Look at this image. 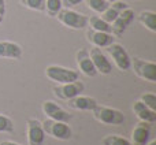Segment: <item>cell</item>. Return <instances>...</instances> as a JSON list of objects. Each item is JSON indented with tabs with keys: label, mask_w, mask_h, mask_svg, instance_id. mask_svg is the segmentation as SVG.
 I'll list each match as a JSON object with an SVG mask.
<instances>
[{
	"label": "cell",
	"mask_w": 156,
	"mask_h": 145,
	"mask_svg": "<svg viewBox=\"0 0 156 145\" xmlns=\"http://www.w3.org/2000/svg\"><path fill=\"white\" fill-rule=\"evenodd\" d=\"M88 25H90V29L97 30V32H104V33H111V23L105 22L101 16L99 15H92L90 18H88ZM112 34V33H111Z\"/></svg>",
	"instance_id": "20"
},
{
	"label": "cell",
	"mask_w": 156,
	"mask_h": 145,
	"mask_svg": "<svg viewBox=\"0 0 156 145\" xmlns=\"http://www.w3.org/2000/svg\"><path fill=\"white\" fill-rule=\"evenodd\" d=\"M58 19L62 22L65 26L70 27V29H85L88 26V16L82 15V14L73 11L70 8H62L59 12L56 14Z\"/></svg>",
	"instance_id": "3"
},
{
	"label": "cell",
	"mask_w": 156,
	"mask_h": 145,
	"mask_svg": "<svg viewBox=\"0 0 156 145\" xmlns=\"http://www.w3.org/2000/svg\"><path fill=\"white\" fill-rule=\"evenodd\" d=\"M107 2L108 3H112V2H115V0H107Z\"/></svg>",
	"instance_id": "31"
},
{
	"label": "cell",
	"mask_w": 156,
	"mask_h": 145,
	"mask_svg": "<svg viewBox=\"0 0 156 145\" xmlns=\"http://www.w3.org/2000/svg\"><path fill=\"white\" fill-rule=\"evenodd\" d=\"M43 129L44 133L51 137L56 138V140H70L73 132H71L70 126L66 122H59V121H52V119H47L45 122H43Z\"/></svg>",
	"instance_id": "4"
},
{
	"label": "cell",
	"mask_w": 156,
	"mask_h": 145,
	"mask_svg": "<svg viewBox=\"0 0 156 145\" xmlns=\"http://www.w3.org/2000/svg\"><path fill=\"white\" fill-rule=\"evenodd\" d=\"M62 0H45V10L49 16H56V14L62 10Z\"/></svg>",
	"instance_id": "22"
},
{
	"label": "cell",
	"mask_w": 156,
	"mask_h": 145,
	"mask_svg": "<svg viewBox=\"0 0 156 145\" xmlns=\"http://www.w3.org/2000/svg\"><path fill=\"white\" fill-rule=\"evenodd\" d=\"M22 5L34 11H44L45 10V0H19Z\"/></svg>",
	"instance_id": "24"
},
{
	"label": "cell",
	"mask_w": 156,
	"mask_h": 145,
	"mask_svg": "<svg viewBox=\"0 0 156 145\" xmlns=\"http://www.w3.org/2000/svg\"><path fill=\"white\" fill-rule=\"evenodd\" d=\"M85 89L81 81H74V82H69V83H60L59 86L54 88V94L60 100H71L73 97L81 94Z\"/></svg>",
	"instance_id": "7"
},
{
	"label": "cell",
	"mask_w": 156,
	"mask_h": 145,
	"mask_svg": "<svg viewBox=\"0 0 156 145\" xmlns=\"http://www.w3.org/2000/svg\"><path fill=\"white\" fill-rule=\"evenodd\" d=\"M12 132H14L12 119L0 114V133H12Z\"/></svg>",
	"instance_id": "25"
},
{
	"label": "cell",
	"mask_w": 156,
	"mask_h": 145,
	"mask_svg": "<svg viewBox=\"0 0 156 145\" xmlns=\"http://www.w3.org/2000/svg\"><path fill=\"white\" fill-rule=\"evenodd\" d=\"M107 52L111 58H112L115 66L122 71H126L130 69L132 66V58L129 56L127 51L123 48L122 44L118 43H112L111 45L107 47Z\"/></svg>",
	"instance_id": "5"
},
{
	"label": "cell",
	"mask_w": 156,
	"mask_h": 145,
	"mask_svg": "<svg viewBox=\"0 0 156 145\" xmlns=\"http://www.w3.org/2000/svg\"><path fill=\"white\" fill-rule=\"evenodd\" d=\"M93 116L97 119L99 122L104 125H112V126H118L122 125L125 122V115L116 108H111V107H105V105H99L92 110Z\"/></svg>",
	"instance_id": "1"
},
{
	"label": "cell",
	"mask_w": 156,
	"mask_h": 145,
	"mask_svg": "<svg viewBox=\"0 0 156 145\" xmlns=\"http://www.w3.org/2000/svg\"><path fill=\"white\" fill-rule=\"evenodd\" d=\"M138 21L144 27H147L151 32H156V12L155 11H141L138 14Z\"/></svg>",
	"instance_id": "19"
},
{
	"label": "cell",
	"mask_w": 156,
	"mask_h": 145,
	"mask_svg": "<svg viewBox=\"0 0 156 145\" xmlns=\"http://www.w3.org/2000/svg\"><path fill=\"white\" fill-rule=\"evenodd\" d=\"M45 75L47 78H49L51 81L56 83H69V82H74L78 81L80 78V72L71 69H66L62 66H56V65H51L45 69Z\"/></svg>",
	"instance_id": "2"
},
{
	"label": "cell",
	"mask_w": 156,
	"mask_h": 145,
	"mask_svg": "<svg viewBox=\"0 0 156 145\" xmlns=\"http://www.w3.org/2000/svg\"><path fill=\"white\" fill-rule=\"evenodd\" d=\"M134 72L140 78L149 82H156V63L149 62V60H144L141 58H133L132 66Z\"/></svg>",
	"instance_id": "6"
},
{
	"label": "cell",
	"mask_w": 156,
	"mask_h": 145,
	"mask_svg": "<svg viewBox=\"0 0 156 145\" xmlns=\"http://www.w3.org/2000/svg\"><path fill=\"white\" fill-rule=\"evenodd\" d=\"M86 38L93 47L97 48H107L112 43H115V37L111 33H104V32H97V30L89 29L86 32Z\"/></svg>",
	"instance_id": "12"
},
{
	"label": "cell",
	"mask_w": 156,
	"mask_h": 145,
	"mask_svg": "<svg viewBox=\"0 0 156 145\" xmlns=\"http://www.w3.org/2000/svg\"><path fill=\"white\" fill-rule=\"evenodd\" d=\"M125 8H127L126 3L115 0V2L110 3V5L107 7V10L101 14V18L104 19L105 22H108V23H112V22L116 19V16H118Z\"/></svg>",
	"instance_id": "18"
},
{
	"label": "cell",
	"mask_w": 156,
	"mask_h": 145,
	"mask_svg": "<svg viewBox=\"0 0 156 145\" xmlns=\"http://www.w3.org/2000/svg\"><path fill=\"white\" fill-rule=\"evenodd\" d=\"M151 138V125L147 122H140L133 129L132 145H147Z\"/></svg>",
	"instance_id": "13"
},
{
	"label": "cell",
	"mask_w": 156,
	"mask_h": 145,
	"mask_svg": "<svg viewBox=\"0 0 156 145\" xmlns=\"http://www.w3.org/2000/svg\"><path fill=\"white\" fill-rule=\"evenodd\" d=\"M43 112L45 114V116L52 121H59V122H67L71 119V115L69 112H66L60 105H58L56 103L47 100L43 103Z\"/></svg>",
	"instance_id": "11"
},
{
	"label": "cell",
	"mask_w": 156,
	"mask_h": 145,
	"mask_svg": "<svg viewBox=\"0 0 156 145\" xmlns=\"http://www.w3.org/2000/svg\"><path fill=\"white\" fill-rule=\"evenodd\" d=\"M69 104H70L71 108L74 110H80V111H92L94 107L97 105V100L93 99V97H89V96H78L73 97L71 100H69Z\"/></svg>",
	"instance_id": "17"
},
{
	"label": "cell",
	"mask_w": 156,
	"mask_h": 145,
	"mask_svg": "<svg viewBox=\"0 0 156 145\" xmlns=\"http://www.w3.org/2000/svg\"><path fill=\"white\" fill-rule=\"evenodd\" d=\"M86 4L89 5V8L94 11V12H99V14H103L107 7L110 5V3L107 0H85Z\"/></svg>",
	"instance_id": "23"
},
{
	"label": "cell",
	"mask_w": 156,
	"mask_h": 145,
	"mask_svg": "<svg viewBox=\"0 0 156 145\" xmlns=\"http://www.w3.org/2000/svg\"><path fill=\"white\" fill-rule=\"evenodd\" d=\"M82 2H85V0H62V7L71 8V7H76V5H78Z\"/></svg>",
	"instance_id": "27"
},
{
	"label": "cell",
	"mask_w": 156,
	"mask_h": 145,
	"mask_svg": "<svg viewBox=\"0 0 156 145\" xmlns=\"http://www.w3.org/2000/svg\"><path fill=\"white\" fill-rule=\"evenodd\" d=\"M0 145H21V144H16V143H14V141H2Z\"/></svg>",
	"instance_id": "29"
},
{
	"label": "cell",
	"mask_w": 156,
	"mask_h": 145,
	"mask_svg": "<svg viewBox=\"0 0 156 145\" xmlns=\"http://www.w3.org/2000/svg\"><path fill=\"white\" fill-rule=\"evenodd\" d=\"M133 111H134V114L141 122H147L149 125L156 122V110L147 107L141 100H138V101H136L133 104Z\"/></svg>",
	"instance_id": "15"
},
{
	"label": "cell",
	"mask_w": 156,
	"mask_h": 145,
	"mask_svg": "<svg viewBox=\"0 0 156 145\" xmlns=\"http://www.w3.org/2000/svg\"><path fill=\"white\" fill-rule=\"evenodd\" d=\"M89 56H90L92 62H93V66H94V69H96L97 72L107 75L112 71V65H111V62L107 59V56L103 54L100 48L92 47L90 52H89Z\"/></svg>",
	"instance_id": "10"
},
{
	"label": "cell",
	"mask_w": 156,
	"mask_h": 145,
	"mask_svg": "<svg viewBox=\"0 0 156 145\" xmlns=\"http://www.w3.org/2000/svg\"><path fill=\"white\" fill-rule=\"evenodd\" d=\"M4 15H5V0H0V25L4 21Z\"/></svg>",
	"instance_id": "28"
},
{
	"label": "cell",
	"mask_w": 156,
	"mask_h": 145,
	"mask_svg": "<svg viewBox=\"0 0 156 145\" xmlns=\"http://www.w3.org/2000/svg\"><path fill=\"white\" fill-rule=\"evenodd\" d=\"M147 145H156V141H151V143L147 144Z\"/></svg>",
	"instance_id": "30"
},
{
	"label": "cell",
	"mask_w": 156,
	"mask_h": 145,
	"mask_svg": "<svg viewBox=\"0 0 156 145\" xmlns=\"http://www.w3.org/2000/svg\"><path fill=\"white\" fill-rule=\"evenodd\" d=\"M101 144L103 145H132V143L129 140L121 137V136H116V134L105 136L101 140Z\"/></svg>",
	"instance_id": "21"
},
{
	"label": "cell",
	"mask_w": 156,
	"mask_h": 145,
	"mask_svg": "<svg viewBox=\"0 0 156 145\" xmlns=\"http://www.w3.org/2000/svg\"><path fill=\"white\" fill-rule=\"evenodd\" d=\"M27 127V145H43L45 133H44L43 125L40 121L30 118L26 121Z\"/></svg>",
	"instance_id": "9"
},
{
	"label": "cell",
	"mask_w": 156,
	"mask_h": 145,
	"mask_svg": "<svg viewBox=\"0 0 156 145\" xmlns=\"http://www.w3.org/2000/svg\"><path fill=\"white\" fill-rule=\"evenodd\" d=\"M22 56V48L19 44L12 41H0V58L19 59Z\"/></svg>",
	"instance_id": "16"
},
{
	"label": "cell",
	"mask_w": 156,
	"mask_h": 145,
	"mask_svg": "<svg viewBox=\"0 0 156 145\" xmlns=\"http://www.w3.org/2000/svg\"><path fill=\"white\" fill-rule=\"evenodd\" d=\"M134 10H132V8H125L123 11H122L121 14H119L118 16H116V19L111 23V29H112V34L114 36H122L125 32H126V29L132 25V22L134 21Z\"/></svg>",
	"instance_id": "8"
},
{
	"label": "cell",
	"mask_w": 156,
	"mask_h": 145,
	"mask_svg": "<svg viewBox=\"0 0 156 145\" xmlns=\"http://www.w3.org/2000/svg\"><path fill=\"white\" fill-rule=\"evenodd\" d=\"M141 101L147 105V107L156 110V94L155 93H144L141 94Z\"/></svg>",
	"instance_id": "26"
},
{
	"label": "cell",
	"mask_w": 156,
	"mask_h": 145,
	"mask_svg": "<svg viewBox=\"0 0 156 145\" xmlns=\"http://www.w3.org/2000/svg\"><path fill=\"white\" fill-rule=\"evenodd\" d=\"M77 65L80 67V70L82 74H85L86 77H94L97 74L96 69L93 66L90 56H89V52L86 49H80L77 52Z\"/></svg>",
	"instance_id": "14"
}]
</instances>
